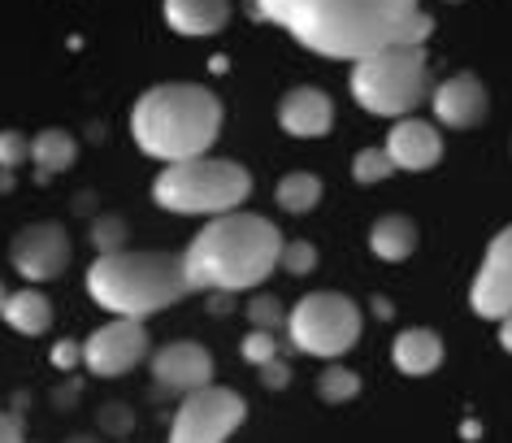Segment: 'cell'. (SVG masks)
<instances>
[{
  "label": "cell",
  "mask_w": 512,
  "mask_h": 443,
  "mask_svg": "<svg viewBox=\"0 0 512 443\" xmlns=\"http://www.w3.org/2000/svg\"><path fill=\"white\" fill-rule=\"evenodd\" d=\"M252 14L335 61H361L391 44L426 48L434 31L417 0H252Z\"/></svg>",
  "instance_id": "cell-1"
},
{
  "label": "cell",
  "mask_w": 512,
  "mask_h": 443,
  "mask_svg": "<svg viewBox=\"0 0 512 443\" xmlns=\"http://www.w3.org/2000/svg\"><path fill=\"white\" fill-rule=\"evenodd\" d=\"M283 231L261 218V213H222L209 218V226L191 239L183 252V270L191 291H243V287H261L265 278L278 270L283 257Z\"/></svg>",
  "instance_id": "cell-2"
},
{
  "label": "cell",
  "mask_w": 512,
  "mask_h": 443,
  "mask_svg": "<svg viewBox=\"0 0 512 443\" xmlns=\"http://www.w3.org/2000/svg\"><path fill=\"white\" fill-rule=\"evenodd\" d=\"M131 135L157 161H191L222 135V100L200 83H157L135 100Z\"/></svg>",
  "instance_id": "cell-3"
},
{
  "label": "cell",
  "mask_w": 512,
  "mask_h": 443,
  "mask_svg": "<svg viewBox=\"0 0 512 443\" xmlns=\"http://www.w3.org/2000/svg\"><path fill=\"white\" fill-rule=\"evenodd\" d=\"M87 291L113 318L144 322L152 313L178 305L191 291L183 252H109L87 270Z\"/></svg>",
  "instance_id": "cell-4"
},
{
  "label": "cell",
  "mask_w": 512,
  "mask_h": 443,
  "mask_svg": "<svg viewBox=\"0 0 512 443\" xmlns=\"http://www.w3.org/2000/svg\"><path fill=\"white\" fill-rule=\"evenodd\" d=\"M252 196V174L230 157H191L174 161L157 174L152 200L170 213H204V218H222L235 213Z\"/></svg>",
  "instance_id": "cell-5"
},
{
  "label": "cell",
  "mask_w": 512,
  "mask_h": 443,
  "mask_svg": "<svg viewBox=\"0 0 512 443\" xmlns=\"http://www.w3.org/2000/svg\"><path fill=\"white\" fill-rule=\"evenodd\" d=\"M434 92L426 48L391 44L361 61H352V96L356 105L378 118H408Z\"/></svg>",
  "instance_id": "cell-6"
},
{
  "label": "cell",
  "mask_w": 512,
  "mask_h": 443,
  "mask_svg": "<svg viewBox=\"0 0 512 443\" xmlns=\"http://www.w3.org/2000/svg\"><path fill=\"white\" fill-rule=\"evenodd\" d=\"M287 335L309 357H343L361 339V309L343 291H313L287 313Z\"/></svg>",
  "instance_id": "cell-7"
},
{
  "label": "cell",
  "mask_w": 512,
  "mask_h": 443,
  "mask_svg": "<svg viewBox=\"0 0 512 443\" xmlns=\"http://www.w3.org/2000/svg\"><path fill=\"white\" fill-rule=\"evenodd\" d=\"M248 417V400L230 387H200L183 396L170 426V443H226Z\"/></svg>",
  "instance_id": "cell-8"
},
{
  "label": "cell",
  "mask_w": 512,
  "mask_h": 443,
  "mask_svg": "<svg viewBox=\"0 0 512 443\" xmlns=\"http://www.w3.org/2000/svg\"><path fill=\"white\" fill-rule=\"evenodd\" d=\"M148 331L144 322H131V318H113L109 326L87 335L83 344V365L92 370L96 378H118L126 370H135L139 361L148 357Z\"/></svg>",
  "instance_id": "cell-9"
},
{
  "label": "cell",
  "mask_w": 512,
  "mask_h": 443,
  "mask_svg": "<svg viewBox=\"0 0 512 443\" xmlns=\"http://www.w3.org/2000/svg\"><path fill=\"white\" fill-rule=\"evenodd\" d=\"M9 257H14V270L31 283H48V278H61L70 265V235L61 222H31L22 226L9 244Z\"/></svg>",
  "instance_id": "cell-10"
},
{
  "label": "cell",
  "mask_w": 512,
  "mask_h": 443,
  "mask_svg": "<svg viewBox=\"0 0 512 443\" xmlns=\"http://www.w3.org/2000/svg\"><path fill=\"white\" fill-rule=\"evenodd\" d=\"M469 305L478 318H491V322H504L512 313V222L486 248L478 278L469 287Z\"/></svg>",
  "instance_id": "cell-11"
},
{
  "label": "cell",
  "mask_w": 512,
  "mask_h": 443,
  "mask_svg": "<svg viewBox=\"0 0 512 443\" xmlns=\"http://www.w3.org/2000/svg\"><path fill=\"white\" fill-rule=\"evenodd\" d=\"M152 378L170 391H191L213 387V357L191 339H178V344H165L161 352H152Z\"/></svg>",
  "instance_id": "cell-12"
},
{
  "label": "cell",
  "mask_w": 512,
  "mask_h": 443,
  "mask_svg": "<svg viewBox=\"0 0 512 443\" xmlns=\"http://www.w3.org/2000/svg\"><path fill=\"white\" fill-rule=\"evenodd\" d=\"M430 105H434V118H439L443 126L469 131L473 122L486 118L491 96H486V83L478 79V74H452V79H443L430 92Z\"/></svg>",
  "instance_id": "cell-13"
},
{
  "label": "cell",
  "mask_w": 512,
  "mask_h": 443,
  "mask_svg": "<svg viewBox=\"0 0 512 443\" xmlns=\"http://www.w3.org/2000/svg\"><path fill=\"white\" fill-rule=\"evenodd\" d=\"M278 126L296 139H322L335 126V100L322 87H291L278 105Z\"/></svg>",
  "instance_id": "cell-14"
},
{
  "label": "cell",
  "mask_w": 512,
  "mask_h": 443,
  "mask_svg": "<svg viewBox=\"0 0 512 443\" xmlns=\"http://www.w3.org/2000/svg\"><path fill=\"white\" fill-rule=\"evenodd\" d=\"M387 157H391V166L395 170H413V174H421V170H430L434 161H439V153H443V139H439V131H434L430 122H421V118H400L391 126V135H387Z\"/></svg>",
  "instance_id": "cell-15"
},
{
  "label": "cell",
  "mask_w": 512,
  "mask_h": 443,
  "mask_svg": "<svg viewBox=\"0 0 512 443\" xmlns=\"http://www.w3.org/2000/svg\"><path fill=\"white\" fill-rule=\"evenodd\" d=\"M165 22L178 35H217L230 22V0H165Z\"/></svg>",
  "instance_id": "cell-16"
},
{
  "label": "cell",
  "mask_w": 512,
  "mask_h": 443,
  "mask_svg": "<svg viewBox=\"0 0 512 443\" xmlns=\"http://www.w3.org/2000/svg\"><path fill=\"white\" fill-rule=\"evenodd\" d=\"M391 361H395V370L408 378H426L439 370V361H443V339L434 335L430 326H413V331L395 335Z\"/></svg>",
  "instance_id": "cell-17"
},
{
  "label": "cell",
  "mask_w": 512,
  "mask_h": 443,
  "mask_svg": "<svg viewBox=\"0 0 512 443\" xmlns=\"http://www.w3.org/2000/svg\"><path fill=\"white\" fill-rule=\"evenodd\" d=\"M0 318L14 326L18 335H44L48 326H53V305H48L44 291H14V296L5 300V309H0Z\"/></svg>",
  "instance_id": "cell-18"
},
{
  "label": "cell",
  "mask_w": 512,
  "mask_h": 443,
  "mask_svg": "<svg viewBox=\"0 0 512 443\" xmlns=\"http://www.w3.org/2000/svg\"><path fill=\"white\" fill-rule=\"evenodd\" d=\"M369 248H374V257H382V261L413 257V248H417L413 218H404V213H387V218H378L374 231H369Z\"/></svg>",
  "instance_id": "cell-19"
},
{
  "label": "cell",
  "mask_w": 512,
  "mask_h": 443,
  "mask_svg": "<svg viewBox=\"0 0 512 443\" xmlns=\"http://www.w3.org/2000/svg\"><path fill=\"white\" fill-rule=\"evenodd\" d=\"M74 157H79V144H74V135H66V131H40L31 139V161H35V170H40V179L66 174L74 166Z\"/></svg>",
  "instance_id": "cell-20"
},
{
  "label": "cell",
  "mask_w": 512,
  "mask_h": 443,
  "mask_svg": "<svg viewBox=\"0 0 512 443\" xmlns=\"http://www.w3.org/2000/svg\"><path fill=\"white\" fill-rule=\"evenodd\" d=\"M274 196H278V209L283 213H309V209H317V200H322V179L309 170H296L278 183Z\"/></svg>",
  "instance_id": "cell-21"
},
{
  "label": "cell",
  "mask_w": 512,
  "mask_h": 443,
  "mask_svg": "<svg viewBox=\"0 0 512 443\" xmlns=\"http://www.w3.org/2000/svg\"><path fill=\"white\" fill-rule=\"evenodd\" d=\"M317 396L326 404H348L361 396V374L343 370V365H330V370H322V378H317Z\"/></svg>",
  "instance_id": "cell-22"
},
{
  "label": "cell",
  "mask_w": 512,
  "mask_h": 443,
  "mask_svg": "<svg viewBox=\"0 0 512 443\" xmlns=\"http://www.w3.org/2000/svg\"><path fill=\"white\" fill-rule=\"evenodd\" d=\"M395 166H391V157H387V148H361L352 161V179L356 183H382V179H391Z\"/></svg>",
  "instance_id": "cell-23"
},
{
  "label": "cell",
  "mask_w": 512,
  "mask_h": 443,
  "mask_svg": "<svg viewBox=\"0 0 512 443\" xmlns=\"http://www.w3.org/2000/svg\"><path fill=\"white\" fill-rule=\"evenodd\" d=\"M248 322H252V331H278V326H287V313L274 296H256L248 300Z\"/></svg>",
  "instance_id": "cell-24"
},
{
  "label": "cell",
  "mask_w": 512,
  "mask_h": 443,
  "mask_svg": "<svg viewBox=\"0 0 512 443\" xmlns=\"http://www.w3.org/2000/svg\"><path fill=\"white\" fill-rule=\"evenodd\" d=\"M239 352H243V361L261 370V365L278 361V339H274V331H252V335L239 344Z\"/></svg>",
  "instance_id": "cell-25"
},
{
  "label": "cell",
  "mask_w": 512,
  "mask_h": 443,
  "mask_svg": "<svg viewBox=\"0 0 512 443\" xmlns=\"http://www.w3.org/2000/svg\"><path fill=\"white\" fill-rule=\"evenodd\" d=\"M27 161H31V139L22 131H0V170L14 174Z\"/></svg>",
  "instance_id": "cell-26"
},
{
  "label": "cell",
  "mask_w": 512,
  "mask_h": 443,
  "mask_svg": "<svg viewBox=\"0 0 512 443\" xmlns=\"http://www.w3.org/2000/svg\"><path fill=\"white\" fill-rule=\"evenodd\" d=\"M122 239H126V226H122L118 213H105V218H96L92 244L100 248V257H109V252H122Z\"/></svg>",
  "instance_id": "cell-27"
},
{
  "label": "cell",
  "mask_w": 512,
  "mask_h": 443,
  "mask_svg": "<svg viewBox=\"0 0 512 443\" xmlns=\"http://www.w3.org/2000/svg\"><path fill=\"white\" fill-rule=\"evenodd\" d=\"M278 265H283L287 274H309V270H317V248L309 244V239H291V244H283Z\"/></svg>",
  "instance_id": "cell-28"
},
{
  "label": "cell",
  "mask_w": 512,
  "mask_h": 443,
  "mask_svg": "<svg viewBox=\"0 0 512 443\" xmlns=\"http://www.w3.org/2000/svg\"><path fill=\"white\" fill-rule=\"evenodd\" d=\"M261 383L270 387V391H283L287 383H291V365L278 357V361H270V365H261Z\"/></svg>",
  "instance_id": "cell-29"
},
{
  "label": "cell",
  "mask_w": 512,
  "mask_h": 443,
  "mask_svg": "<svg viewBox=\"0 0 512 443\" xmlns=\"http://www.w3.org/2000/svg\"><path fill=\"white\" fill-rule=\"evenodd\" d=\"M100 426L113 430V435H126V430H131V413H126L122 404H109V409L100 413Z\"/></svg>",
  "instance_id": "cell-30"
},
{
  "label": "cell",
  "mask_w": 512,
  "mask_h": 443,
  "mask_svg": "<svg viewBox=\"0 0 512 443\" xmlns=\"http://www.w3.org/2000/svg\"><path fill=\"white\" fill-rule=\"evenodd\" d=\"M79 361H83V348L70 344V339H61V344L53 348V365H57V370H74Z\"/></svg>",
  "instance_id": "cell-31"
},
{
  "label": "cell",
  "mask_w": 512,
  "mask_h": 443,
  "mask_svg": "<svg viewBox=\"0 0 512 443\" xmlns=\"http://www.w3.org/2000/svg\"><path fill=\"white\" fill-rule=\"evenodd\" d=\"M0 443H27V439H22L18 413H5V409H0Z\"/></svg>",
  "instance_id": "cell-32"
},
{
  "label": "cell",
  "mask_w": 512,
  "mask_h": 443,
  "mask_svg": "<svg viewBox=\"0 0 512 443\" xmlns=\"http://www.w3.org/2000/svg\"><path fill=\"white\" fill-rule=\"evenodd\" d=\"M499 344H504V352H512V313L499 322Z\"/></svg>",
  "instance_id": "cell-33"
},
{
  "label": "cell",
  "mask_w": 512,
  "mask_h": 443,
  "mask_svg": "<svg viewBox=\"0 0 512 443\" xmlns=\"http://www.w3.org/2000/svg\"><path fill=\"white\" fill-rule=\"evenodd\" d=\"M9 187H14V174H9V170H0V192H9Z\"/></svg>",
  "instance_id": "cell-34"
},
{
  "label": "cell",
  "mask_w": 512,
  "mask_h": 443,
  "mask_svg": "<svg viewBox=\"0 0 512 443\" xmlns=\"http://www.w3.org/2000/svg\"><path fill=\"white\" fill-rule=\"evenodd\" d=\"M66 443H96V439H87V435H74V439H66Z\"/></svg>",
  "instance_id": "cell-35"
},
{
  "label": "cell",
  "mask_w": 512,
  "mask_h": 443,
  "mask_svg": "<svg viewBox=\"0 0 512 443\" xmlns=\"http://www.w3.org/2000/svg\"><path fill=\"white\" fill-rule=\"evenodd\" d=\"M5 300H9V291H5V283H0V309H5Z\"/></svg>",
  "instance_id": "cell-36"
}]
</instances>
